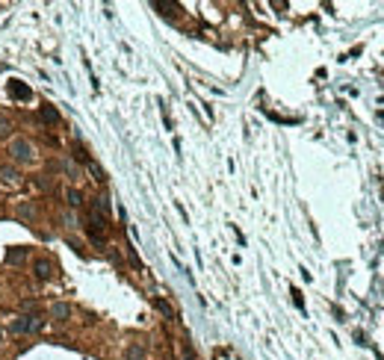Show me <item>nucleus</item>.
Returning <instances> with one entry per match:
<instances>
[{
	"instance_id": "obj_1",
	"label": "nucleus",
	"mask_w": 384,
	"mask_h": 360,
	"mask_svg": "<svg viewBox=\"0 0 384 360\" xmlns=\"http://www.w3.org/2000/svg\"><path fill=\"white\" fill-rule=\"evenodd\" d=\"M9 154H12V160L21 163V165H30V163L35 160V157H33L35 151H33V145H30L27 139H12V142H9Z\"/></svg>"
},
{
	"instance_id": "obj_2",
	"label": "nucleus",
	"mask_w": 384,
	"mask_h": 360,
	"mask_svg": "<svg viewBox=\"0 0 384 360\" xmlns=\"http://www.w3.org/2000/svg\"><path fill=\"white\" fill-rule=\"evenodd\" d=\"M33 275H35L38 281H47V278L53 275V263H50L47 257H38V260L33 263Z\"/></svg>"
},
{
	"instance_id": "obj_3",
	"label": "nucleus",
	"mask_w": 384,
	"mask_h": 360,
	"mask_svg": "<svg viewBox=\"0 0 384 360\" xmlns=\"http://www.w3.org/2000/svg\"><path fill=\"white\" fill-rule=\"evenodd\" d=\"M9 95H12L15 100H30L33 92H30V86H24L21 80H12V83H9Z\"/></svg>"
},
{
	"instance_id": "obj_4",
	"label": "nucleus",
	"mask_w": 384,
	"mask_h": 360,
	"mask_svg": "<svg viewBox=\"0 0 384 360\" xmlns=\"http://www.w3.org/2000/svg\"><path fill=\"white\" fill-rule=\"evenodd\" d=\"M68 316H71V307H68L65 301H53V304H50V319H56V322H68Z\"/></svg>"
},
{
	"instance_id": "obj_5",
	"label": "nucleus",
	"mask_w": 384,
	"mask_h": 360,
	"mask_svg": "<svg viewBox=\"0 0 384 360\" xmlns=\"http://www.w3.org/2000/svg\"><path fill=\"white\" fill-rule=\"evenodd\" d=\"M92 210H95V213H101V216L109 222V210H112V207H109V198H106V195H98V198L92 201Z\"/></svg>"
},
{
	"instance_id": "obj_6",
	"label": "nucleus",
	"mask_w": 384,
	"mask_h": 360,
	"mask_svg": "<svg viewBox=\"0 0 384 360\" xmlns=\"http://www.w3.org/2000/svg\"><path fill=\"white\" fill-rule=\"evenodd\" d=\"M24 260H27V248H24V245H15V248L6 251V263L18 266V263H24Z\"/></svg>"
},
{
	"instance_id": "obj_7",
	"label": "nucleus",
	"mask_w": 384,
	"mask_h": 360,
	"mask_svg": "<svg viewBox=\"0 0 384 360\" xmlns=\"http://www.w3.org/2000/svg\"><path fill=\"white\" fill-rule=\"evenodd\" d=\"M38 118H41L44 124H59V109H53V106L44 103V106L38 109Z\"/></svg>"
},
{
	"instance_id": "obj_8",
	"label": "nucleus",
	"mask_w": 384,
	"mask_h": 360,
	"mask_svg": "<svg viewBox=\"0 0 384 360\" xmlns=\"http://www.w3.org/2000/svg\"><path fill=\"white\" fill-rule=\"evenodd\" d=\"M124 360H145V346L142 343H130L127 352H124Z\"/></svg>"
},
{
	"instance_id": "obj_9",
	"label": "nucleus",
	"mask_w": 384,
	"mask_h": 360,
	"mask_svg": "<svg viewBox=\"0 0 384 360\" xmlns=\"http://www.w3.org/2000/svg\"><path fill=\"white\" fill-rule=\"evenodd\" d=\"M0 177H3V183H12V186H18V183H21L18 168H9V165H3V168H0Z\"/></svg>"
},
{
	"instance_id": "obj_10",
	"label": "nucleus",
	"mask_w": 384,
	"mask_h": 360,
	"mask_svg": "<svg viewBox=\"0 0 384 360\" xmlns=\"http://www.w3.org/2000/svg\"><path fill=\"white\" fill-rule=\"evenodd\" d=\"M154 307L163 313V316H169V319H175V307L169 304V301H163V298H154Z\"/></svg>"
},
{
	"instance_id": "obj_11",
	"label": "nucleus",
	"mask_w": 384,
	"mask_h": 360,
	"mask_svg": "<svg viewBox=\"0 0 384 360\" xmlns=\"http://www.w3.org/2000/svg\"><path fill=\"white\" fill-rule=\"evenodd\" d=\"M41 325H44V319L41 316H27V334H35V331H41Z\"/></svg>"
},
{
	"instance_id": "obj_12",
	"label": "nucleus",
	"mask_w": 384,
	"mask_h": 360,
	"mask_svg": "<svg viewBox=\"0 0 384 360\" xmlns=\"http://www.w3.org/2000/svg\"><path fill=\"white\" fill-rule=\"evenodd\" d=\"M65 198H68V204H71V207H80V204H83V192H80V189H68V192H65Z\"/></svg>"
},
{
	"instance_id": "obj_13",
	"label": "nucleus",
	"mask_w": 384,
	"mask_h": 360,
	"mask_svg": "<svg viewBox=\"0 0 384 360\" xmlns=\"http://www.w3.org/2000/svg\"><path fill=\"white\" fill-rule=\"evenodd\" d=\"M12 334H27V316H15L12 319Z\"/></svg>"
},
{
	"instance_id": "obj_14",
	"label": "nucleus",
	"mask_w": 384,
	"mask_h": 360,
	"mask_svg": "<svg viewBox=\"0 0 384 360\" xmlns=\"http://www.w3.org/2000/svg\"><path fill=\"white\" fill-rule=\"evenodd\" d=\"M89 171H92V174H95V180H98V183H104V180H106V174H104V168H101V165H98V163H95V160H92V163H89Z\"/></svg>"
},
{
	"instance_id": "obj_15",
	"label": "nucleus",
	"mask_w": 384,
	"mask_h": 360,
	"mask_svg": "<svg viewBox=\"0 0 384 360\" xmlns=\"http://www.w3.org/2000/svg\"><path fill=\"white\" fill-rule=\"evenodd\" d=\"M74 157H77V160H80V163H86V165H89V163H92V160H89V154H86V148H83V145H80V142H77V145H74Z\"/></svg>"
},
{
	"instance_id": "obj_16",
	"label": "nucleus",
	"mask_w": 384,
	"mask_h": 360,
	"mask_svg": "<svg viewBox=\"0 0 384 360\" xmlns=\"http://www.w3.org/2000/svg\"><path fill=\"white\" fill-rule=\"evenodd\" d=\"M35 186H38V189H50V180H47V177H35Z\"/></svg>"
},
{
	"instance_id": "obj_17",
	"label": "nucleus",
	"mask_w": 384,
	"mask_h": 360,
	"mask_svg": "<svg viewBox=\"0 0 384 360\" xmlns=\"http://www.w3.org/2000/svg\"><path fill=\"white\" fill-rule=\"evenodd\" d=\"M18 213H21V216H33V207H30V204H21Z\"/></svg>"
},
{
	"instance_id": "obj_18",
	"label": "nucleus",
	"mask_w": 384,
	"mask_h": 360,
	"mask_svg": "<svg viewBox=\"0 0 384 360\" xmlns=\"http://www.w3.org/2000/svg\"><path fill=\"white\" fill-rule=\"evenodd\" d=\"M6 133H9V121L0 115V136H6Z\"/></svg>"
},
{
	"instance_id": "obj_19",
	"label": "nucleus",
	"mask_w": 384,
	"mask_h": 360,
	"mask_svg": "<svg viewBox=\"0 0 384 360\" xmlns=\"http://www.w3.org/2000/svg\"><path fill=\"white\" fill-rule=\"evenodd\" d=\"M0 340H3V331H0Z\"/></svg>"
}]
</instances>
